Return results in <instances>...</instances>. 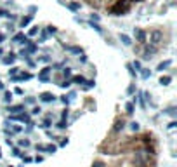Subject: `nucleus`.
<instances>
[{"instance_id": "nucleus-1", "label": "nucleus", "mask_w": 177, "mask_h": 167, "mask_svg": "<svg viewBox=\"0 0 177 167\" xmlns=\"http://www.w3.org/2000/svg\"><path fill=\"white\" fill-rule=\"evenodd\" d=\"M94 9H104L111 16H124L132 9L134 4L142 2V0H83Z\"/></svg>"}, {"instance_id": "nucleus-2", "label": "nucleus", "mask_w": 177, "mask_h": 167, "mask_svg": "<svg viewBox=\"0 0 177 167\" xmlns=\"http://www.w3.org/2000/svg\"><path fill=\"white\" fill-rule=\"evenodd\" d=\"M163 42V33L160 32V30H153V32L149 33V44H146V45H151V47H155L160 51V44ZM144 45V44H142Z\"/></svg>"}, {"instance_id": "nucleus-3", "label": "nucleus", "mask_w": 177, "mask_h": 167, "mask_svg": "<svg viewBox=\"0 0 177 167\" xmlns=\"http://www.w3.org/2000/svg\"><path fill=\"white\" fill-rule=\"evenodd\" d=\"M146 35H148V33H146L142 28H135V38H137V42H139L141 45L146 42Z\"/></svg>"}, {"instance_id": "nucleus-4", "label": "nucleus", "mask_w": 177, "mask_h": 167, "mask_svg": "<svg viewBox=\"0 0 177 167\" xmlns=\"http://www.w3.org/2000/svg\"><path fill=\"white\" fill-rule=\"evenodd\" d=\"M33 78V75L31 73H19V75H14V77H11V80L12 82H19V80H31Z\"/></svg>"}, {"instance_id": "nucleus-5", "label": "nucleus", "mask_w": 177, "mask_h": 167, "mask_svg": "<svg viewBox=\"0 0 177 167\" xmlns=\"http://www.w3.org/2000/svg\"><path fill=\"white\" fill-rule=\"evenodd\" d=\"M12 120H17V122H26V124H30V122H31V120H30V115H28V113L12 115Z\"/></svg>"}, {"instance_id": "nucleus-6", "label": "nucleus", "mask_w": 177, "mask_h": 167, "mask_svg": "<svg viewBox=\"0 0 177 167\" xmlns=\"http://www.w3.org/2000/svg\"><path fill=\"white\" fill-rule=\"evenodd\" d=\"M49 71H50V68H43V70L38 73V80L40 82H49Z\"/></svg>"}, {"instance_id": "nucleus-7", "label": "nucleus", "mask_w": 177, "mask_h": 167, "mask_svg": "<svg viewBox=\"0 0 177 167\" xmlns=\"http://www.w3.org/2000/svg\"><path fill=\"white\" fill-rule=\"evenodd\" d=\"M141 143L144 146H148V145H151V143H155V139H153V136L151 134H142L141 136Z\"/></svg>"}, {"instance_id": "nucleus-8", "label": "nucleus", "mask_w": 177, "mask_h": 167, "mask_svg": "<svg viewBox=\"0 0 177 167\" xmlns=\"http://www.w3.org/2000/svg\"><path fill=\"white\" fill-rule=\"evenodd\" d=\"M54 94L52 92H42V94H40V99H42L43 103H50V101H54Z\"/></svg>"}, {"instance_id": "nucleus-9", "label": "nucleus", "mask_w": 177, "mask_h": 167, "mask_svg": "<svg viewBox=\"0 0 177 167\" xmlns=\"http://www.w3.org/2000/svg\"><path fill=\"white\" fill-rule=\"evenodd\" d=\"M24 110V104H14V106H9V112L11 113H17V112H23Z\"/></svg>"}, {"instance_id": "nucleus-10", "label": "nucleus", "mask_w": 177, "mask_h": 167, "mask_svg": "<svg viewBox=\"0 0 177 167\" xmlns=\"http://www.w3.org/2000/svg\"><path fill=\"white\" fill-rule=\"evenodd\" d=\"M14 61H16V56L11 52V54H7V58H4V65H12Z\"/></svg>"}, {"instance_id": "nucleus-11", "label": "nucleus", "mask_w": 177, "mask_h": 167, "mask_svg": "<svg viewBox=\"0 0 177 167\" xmlns=\"http://www.w3.org/2000/svg\"><path fill=\"white\" fill-rule=\"evenodd\" d=\"M122 129H124V120L118 119L116 122H115V127H113V131H115V132H118V131H122Z\"/></svg>"}, {"instance_id": "nucleus-12", "label": "nucleus", "mask_w": 177, "mask_h": 167, "mask_svg": "<svg viewBox=\"0 0 177 167\" xmlns=\"http://www.w3.org/2000/svg\"><path fill=\"white\" fill-rule=\"evenodd\" d=\"M21 131H23V127H21V125H12L11 129H9V134H19Z\"/></svg>"}, {"instance_id": "nucleus-13", "label": "nucleus", "mask_w": 177, "mask_h": 167, "mask_svg": "<svg viewBox=\"0 0 177 167\" xmlns=\"http://www.w3.org/2000/svg\"><path fill=\"white\" fill-rule=\"evenodd\" d=\"M71 82H75V84H85L87 80L82 75H76V77H73V80H71Z\"/></svg>"}, {"instance_id": "nucleus-14", "label": "nucleus", "mask_w": 177, "mask_h": 167, "mask_svg": "<svg viewBox=\"0 0 177 167\" xmlns=\"http://www.w3.org/2000/svg\"><path fill=\"white\" fill-rule=\"evenodd\" d=\"M94 85H96V82H94V80H87L85 85H83V91H87V89H92Z\"/></svg>"}, {"instance_id": "nucleus-15", "label": "nucleus", "mask_w": 177, "mask_h": 167, "mask_svg": "<svg viewBox=\"0 0 177 167\" xmlns=\"http://www.w3.org/2000/svg\"><path fill=\"white\" fill-rule=\"evenodd\" d=\"M125 110H127V113H129V115H132V113H134V103H127Z\"/></svg>"}, {"instance_id": "nucleus-16", "label": "nucleus", "mask_w": 177, "mask_h": 167, "mask_svg": "<svg viewBox=\"0 0 177 167\" xmlns=\"http://www.w3.org/2000/svg\"><path fill=\"white\" fill-rule=\"evenodd\" d=\"M43 151H47V153H54V151H56V146H54V145H47V146H43Z\"/></svg>"}, {"instance_id": "nucleus-17", "label": "nucleus", "mask_w": 177, "mask_h": 167, "mask_svg": "<svg viewBox=\"0 0 177 167\" xmlns=\"http://www.w3.org/2000/svg\"><path fill=\"white\" fill-rule=\"evenodd\" d=\"M30 21H31V16L23 17V19H21V26H23V28H24V26H28V25H30Z\"/></svg>"}, {"instance_id": "nucleus-18", "label": "nucleus", "mask_w": 177, "mask_h": 167, "mask_svg": "<svg viewBox=\"0 0 177 167\" xmlns=\"http://www.w3.org/2000/svg\"><path fill=\"white\" fill-rule=\"evenodd\" d=\"M120 38H122V42H124L125 45H130V44H132V40H130L127 35H120Z\"/></svg>"}, {"instance_id": "nucleus-19", "label": "nucleus", "mask_w": 177, "mask_h": 167, "mask_svg": "<svg viewBox=\"0 0 177 167\" xmlns=\"http://www.w3.org/2000/svg\"><path fill=\"white\" fill-rule=\"evenodd\" d=\"M141 70H142L141 71V77H142V78H149V75H151L149 70H146V68H141Z\"/></svg>"}, {"instance_id": "nucleus-20", "label": "nucleus", "mask_w": 177, "mask_h": 167, "mask_svg": "<svg viewBox=\"0 0 177 167\" xmlns=\"http://www.w3.org/2000/svg\"><path fill=\"white\" fill-rule=\"evenodd\" d=\"M167 66H170V61H165V63H160V65H158V70L160 71H163L167 68Z\"/></svg>"}, {"instance_id": "nucleus-21", "label": "nucleus", "mask_w": 177, "mask_h": 167, "mask_svg": "<svg viewBox=\"0 0 177 167\" xmlns=\"http://www.w3.org/2000/svg\"><path fill=\"white\" fill-rule=\"evenodd\" d=\"M63 77H65L66 80L71 77V70H70V68H65V70H63Z\"/></svg>"}, {"instance_id": "nucleus-22", "label": "nucleus", "mask_w": 177, "mask_h": 167, "mask_svg": "<svg viewBox=\"0 0 177 167\" xmlns=\"http://www.w3.org/2000/svg\"><path fill=\"white\" fill-rule=\"evenodd\" d=\"M21 40H24V42H26V38H24V35H23V33H17L16 37H14V42H21Z\"/></svg>"}, {"instance_id": "nucleus-23", "label": "nucleus", "mask_w": 177, "mask_h": 167, "mask_svg": "<svg viewBox=\"0 0 177 167\" xmlns=\"http://www.w3.org/2000/svg\"><path fill=\"white\" fill-rule=\"evenodd\" d=\"M66 120H61V122H57V124H56V127H57V129H66Z\"/></svg>"}, {"instance_id": "nucleus-24", "label": "nucleus", "mask_w": 177, "mask_h": 167, "mask_svg": "<svg viewBox=\"0 0 177 167\" xmlns=\"http://www.w3.org/2000/svg\"><path fill=\"white\" fill-rule=\"evenodd\" d=\"M172 80V78H170V77H161V78H160V84H163V85H167V84H168V82H170Z\"/></svg>"}, {"instance_id": "nucleus-25", "label": "nucleus", "mask_w": 177, "mask_h": 167, "mask_svg": "<svg viewBox=\"0 0 177 167\" xmlns=\"http://www.w3.org/2000/svg\"><path fill=\"white\" fill-rule=\"evenodd\" d=\"M19 145L24 146V148H30V146H31V143H30L28 139H21V141H19Z\"/></svg>"}, {"instance_id": "nucleus-26", "label": "nucleus", "mask_w": 177, "mask_h": 167, "mask_svg": "<svg viewBox=\"0 0 177 167\" xmlns=\"http://www.w3.org/2000/svg\"><path fill=\"white\" fill-rule=\"evenodd\" d=\"M50 124H52V120H50V117H47V119L42 122V125L43 127H50Z\"/></svg>"}, {"instance_id": "nucleus-27", "label": "nucleus", "mask_w": 177, "mask_h": 167, "mask_svg": "<svg viewBox=\"0 0 177 167\" xmlns=\"http://www.w3.org/2000/svg\"><path fill=\"white\" fill-rule=\"evenodd\" d=\"M59 85L63 87V89H68V87L71 85V80H65V82H61V84H59Z\"/></svg>"}, {"instance_id": "nucleus-28", "label": "nucleus", "mask_w": 177, "mask_h": 167, "mask_svg": "<svg viewBox=\"0 0 177 167\" xmlns=\"http://www.w3.org/2000/svg\"><path fill=\"white\" fill-rule=\"evenodd\" d=\"M4 99H6L7 103H11L12 101V92H6V94H4Z\"/></svg>"}, {"instance_id": "nucleus-29", "label": "nucleus", "mask_w": 177, "mask_h": 167, "mask_svg": "<svg viewBox=\"0 0 177 167\" xmlns=\"http://www.w3.org/2000/svg\"><path fill=\"white\" fill-rule=\"evenodd\" d=\"M17 71H19V68H17V66H14V68H11V70H9V77H14V75H16V73H17Z\"/></svg>"}, {"instance_id": "nucleus-30", "label": "nucleus", "mask_w": 177, "mask_h": 167, "mask_svg": "<svg viewBox=\"0 0 177 167\" xmlns=\"http://www.w3.org/2000/svg\"><path fill=\"white\" fill-rule=\"evenodd\" d=\"M68 51H71V52H75V54H80L82 52L80 47H68Z\"/></svg>"}, {"instance_id": "nucleus-31", "label": "nucleus", "mask_w": 177, "mask_h": 167, "mask_svg": "<svg viewBox=\"0 0 177 167\" xmlns=\"http://www.w3.org/2000/svg\"><path fill=\"white\" fill-rule=\"evenodd\" d=\"M40 112H42V108H40V106H35V108L31 110V113H33V115H38Z\"/></svg>"}, {"instance_id": "nucleus-32", "label": "nucleus", "mask_w": 177, "mask_h": 167, "mask_svg": "<svg viewBox=\"0 0 177 167\" xmlns=\"http://www.w3.org/2000/svg\"><path fill=\"white\" fill-rule=\"evenodd\" d=\"M130 129H132V131H139V124H137V122H132V124H130Z\"/></svg>"}, {"instance_id": "nucleus-33", "label": "nucleus", "mask_w": 177, "mask_h": 167, "mask_svg": "<svg viewBox=\"0 0 177 167\" xmlns=\"http://www.w3.org/2000/svg\"><path fill=\"white\" fill-rule=\"evenodd\" d=\"M12 153H14V155H17V157H21V155H23L21 151H19V148H12Z\"/></svg>"}, {"instance_id": "nucleus-34", "label": "nucleus", "mask_w": 177, "mask_h": 167, "mask_svg": "<svg viewBox=\"0 0 177 167\" xmlns=\"http://www.w3.org/2000/svg\"><path fill=\"white\" fill-rule=\"evenodd\" d=\"M68 115H70V112H68V108H66V110H63V120H66V119H68Z\"/></svg>"}, {"instance_id": "nucleus-35", "label": "nucleus", "mask_w": 177, "mask_h": 167, "mask_svg": "<svg viewBox=\"0 0 177 167\" xmlns=\"http://www.w3.org/2000/svg\"><path fill=\"white\" fill-rule=\"evenodd\" d=\"M90 25H92V28H94L96 32H99V33H101V26H99V25H94V23H90Z\"/></svg>"}, {"instance_id": "nucleus-36", "label": "nucleus", "mask_w": 177, "mask_h": 167, "mask_svg": "<svg viewBox=\"0 0 177 167\" xmlns=\"http://www.w3.org/2000/svg\"><path fill=\"white\" fill-rule=\"evenodd\" d=\"M61 101L65 103V104H68V103H70L71 99H70V97H66V96H63V97H61Z\"/></svg>"}, {"instance_id": "nucleus-37", "label": "nucleus", "mask_w": 177, "mask_h": 167, "mask_svg": "<svg viewBox=\"0 0 177 167\" xmlns=\"http://www.w3.org/2000/svg\"><path fill=\"white\" fill-rule=\"evenodd\" d=\"M78 4H75V2H73V4H70V9H73V11H76V9H78Z\"/></svg>"}, {"instance_id": "nucleus-38", "label": "nucleus", "mask_w": 177, "mask_h": 167, "mask_svg": "<svg viewBox=\"0 0 177 167\" xmlns=\"http://www.w3.org/2000/svg\"><path fill=\"white\" fill-rule=\"evenodd\" d=\"M37 32H38V28H37V26H33L31 30H30V35H35Z\"/></svg>"}, {"instance_id": "nucleus-39", "label": "nucleus", "mask_w": 177, "mask_h": 167, "mask_svg": "<svg viewBox=\"0 0 177 167\" xmlns=\"http://www.w3.org/2000/svg\"><path fill=\"white\" fill-rule=\"evenodd\" d=\"M21 157H23V160H24V162H31L33 160L31 157H24V155H21Z\"/></svg>"}, {"instance_id": "nucleus-40", "label": "nucleus", "mask_w": 177, "mask_h": 167, "mask_svg": "<svg viewBox=\"0 0 177 167\" xmlns=\"http://www.w3.org/2000/svg\"><path fill=\"white\" fill-rule=\"evenodd\" d=\"M33 103H35V99H33V97H28V99H26V104H33Z\"/></svg>"}, {"instance_id": "nucleus-41", "label": "nucleus", "mask_w": 177, "mask_h": 167, "mask_svg": "<svg viewBox=\"0 0 177 167\" xmlns=\"http://www.w3.org/2000/svg\"><path fill=\"white\" fill-rule=\"evenodd\" d=\"M134 66H135V68H139V70H141V63H139V61H134Z\"/></svg>"}, {"instance_id": "nucleus-42", "label": "nucleus", "mask_w": 177, "mask_h": 167, "mask_svg": "<svg viewBox=\"0 0 177 167\" xmlns=\"http://www.w3.org/2000/svg\"><path fill=\"white\" fill-rule=\"evenodd\" d=\"M4 38H6V37H4V35H2V33H0V44L4 42Z\"/></svg>"}, {"instance_id": "nucleus-43", "label": "nucleus", "mask_w": 177, "mask_h": 167, "mask_svg": "<svg viewBox=\"0 0 177 167\" xmlns=\"http://www.w3.org/2000/svg\"><path fill=\"white\" fill-rule=\"evenodd\" d=\"M2 89H4V84H2V82H0V91H2Z\"/></svg>"}, {"instance_id": "nucleus-44", "label": "nucleus", "mask_w": 177, "mask_h": 167, "mask_svg": "<svg viewBox=\"0 0 177 167\" xmlns=\"http://www.w3.org/2000/svg\"><path fill=\"white\" fill-rule=\"evenodd\" d=\"M2 54H4V51H2V49H0V56H2Z\"/></svg>"}, {"instance_id": "nucleus-45", "label": "nucleus", "mask_w": 177, "mask_h": 167, "mask_svg": "<svg viewBox=\"0 0 177 167\" xmlns=\"http://www.w3.org/2000/svg\"><path fill=\"white\" fill-rule=\"evenodd\" d=\"M0 157H2V151H0Z\"/></svg>"}]
</instances>
